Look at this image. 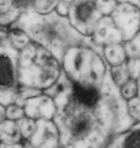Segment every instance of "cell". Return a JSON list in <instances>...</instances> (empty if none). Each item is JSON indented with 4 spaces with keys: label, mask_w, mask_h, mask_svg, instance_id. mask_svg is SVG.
Here are the masks:
<instances>
[{
    "label": "cell",
    "mask_w": 140,
    "mask_h": 148,
    "mask_svg": "<svg viewBox=\"0 0 140 148\" xmlns=\"http://www.w3.org/2000/svg\"><path fill=\"white\" fill-rule=\"evenodd\" d=\"M97 0H73L69 14L73 24L82 34H89L98 18Z\"/></svg>",
    "instance_id": "obj_4"
},
{
    "label": "cell",
    "mask_w": 140,
    "mask_h": 148,
    "mask_svg": "<svg viewBox=\"0 0 140 148\" xmlns=\"http://www.w3.org/2000/svg\"><path fill=\"white\" fill-rule=\"evenodd\" d=\"M0 146H1V142H0Z\"/></svg>",
    "instance_id": "obj_9"
},
{
    "label": "cell",
    "mask_w": 140,
    "mask_h": 148,
    "mask_svg": "<svg viewBox=\"0 0 140 148\" xmlns=\"http://www.w3.org/2000/svg\"><path fill=\"white\" fill-rule=\"evenodd\" d=\"M60 136L71 143H90L97 138L100 123L96 109H87L75 104L71 98L60 114ZM62 140V141H65Z\"/></svg>",
    "instance_id": "obj_3"
},
{
    "label": "cell",
    "mask_w": 140,
    "mask_h": 148,
    "mask_svg": "<svg viewBox=\"0 0 140 148\" xmlns=\"http://www.w3.org/2000/svg\"><path fill=\"white\" fill-rule=\"evenodd\" d=\"M6 120V106L0 104V124Z\"/></svg>",
    "instance_id": "obj_8"
},
{
    "label": "cell",
    "mask_w": 140,
    "mask_h": 148,
    "mask_svg": "<svg viewBox=\"0 0 140 148\" xmlns=\"http://www.w3.org/2000/svg\"><path fill=\"white\" fill-rule=\"evenodd\" d=\"M109 148H140V124L132 126L127 132L116 138Z\"/></svg>",
    "instance_id": "obj_6"
},
{
    "label": "cell",
    "mask_w": 140,
    "mask_h": 148,
    "mask_svg": "<svg viewBox=\"0 0 140 148\" xmlns=\"http://www.w3.org/2000/svg\"><path fill=\"white\" fill-rule=\"evenodd\" d=\"M31 24L24 27L25 32L35 43L49 50L52 54L56 52L65 53V49L75 45L80 40V36L72 29L68 22L59 14H39Z\"/></svg>",
    "instance_id": "obj_2"
},
{
    "label": "cell",
    "mask_w": 140,
    "mask_h": 148,
    "mask_svg": "<svg viewBox=\"0 0 140 148\" xmlns=\"http://www.w3.org/2000/svg\"><path fill=\"white\" fill-rule=\"evenodd\" d=\"M19 53V84L29 89H45L54 84L60 74L54 54L35 42H29Z\"/></svg>",
    "instance_id": "obj_1"
},
{
    "label": "cell",
    "mask_w": 140,
    "mask_h": 148,
    "mask_svg": "<svg viewBox=\"0 0 140 148\" xmlns=\"http://www.w3.org/2000/svg\"><path fill=\"white\" fill-rule=\"evenodd\" d=\"M69 98L78 105L87 109H97L101 105V90L90 83L72 82Z\"/></svg>",
    "instance_id": "obj_5"
},
{
    "label": "cell",
    "mask_w": 140,
    "mask_h": 148,
    "mask_svg": "<svg viewBox=\"0 0 140 148\" xmlns=\"http://www.w3.org/2000/svg\"><path fill=\"white\" fill-rule=\"evenodd\" d=\"M22 140L16 121L6 119L0 124V142L2 145H19Z\"/></svg>",
    "instance_id": "obj_7"
}]
</instances>
